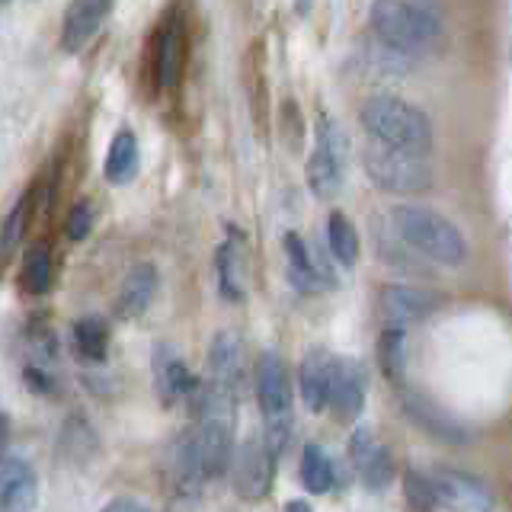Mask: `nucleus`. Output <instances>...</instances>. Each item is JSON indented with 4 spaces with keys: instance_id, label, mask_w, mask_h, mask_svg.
<instances>
[{
    "instance_id": "obj_1",
    "label": "nucleus",
    "mask_w": 512,
    "mask_h": 512,
    "mask_svg": "<svg viewBox=\"0 0 512 512\" xmlns=\"http://www.w3.org/2000/svg\"><path fill=\"white\" fill-rule=\"evenodd\" d=\"M391 224L397 237L416 253H423L426 260L439 266H461L468 260V244L464 234L455 228L445 215L432 212L426 205H400L394 208Z\"/></svg>"
},
{
    "instance_id": "obj_2",
    "label": "nucleus",
    "mask_w": 512,
    "mask_h": 512,
    "mask_svg": "<svg viewBox=\"0 0 512 512\" xmlns=\"http://www.w3.org/2000/svg\"><path fill=\"white\" fill-rule=\"evenodd\" d=\"M359 119L368 138H378L384 144H394V148H404L413 154L432 151V122L426 119L423 109L400 100V96L391 93L372 96V100H365Z\"/></svg>"
},
{
    "instance_id": "obj_3",
    "label": "nucleus",
    "mask_w": 512,
    "mask_h": 512,
    "mask_svg": "<svg viewBox=\"0 0 512 512\" xmlns=\"http://www.w3.org/2000/svg\"><path fill=\"white\" fill-rule=\"evenodd\" d=\"M256 400L263 410V442L269 455L279 461V455L292 439V384H288V368L279 352H260L256 359Z\"/></svg>"
},
{
    "instance_id": "obj_4",
    "label": "nucleus",
    "mask_w": 512,
    "mask_h": 512,
    "mask_svg": "<svg viewBox=\"0 0 512 512\" xmlns=\"http://www.w3.org/2000/svg\"><path fill=\"white\" fill-rule=\"evenodd\" d=\"M362 164L368 180L384 192L407 196V192H426L432 186V170L426 164V154L394 148V144H384L378 138H368L362 151Z\"/></svg>"
},
{
    "instance_id": "obj_5",
    "label": "nucleus",
    "mask_w": 512,
    "mask_h": 512,
    "mask_svg": "<svg viewBox=\"0 0 512 512\" xmlns=\"http://www.w3.org/2000/svg\"><path fill=\"white\" fill-rule=\"evenodd\" d=\"M368 20H372L378 39L397 52H420L439 39L436 16L416 4H407V0H375Z\"/></svg>"
},
{
    "instance_id": "obj_6",
    "label": "nucleus",
    "mask_w": 512,
    "mask_h": 512,
    "mask_svg": "<svg viewBox=\"0 0 512 512\" xmlns=\"http://www.w3.org/2000/svg\"><path fill=\"white\" fill-rule=\"evenodd\" d=\"M346 164H349V138L343 132V125L333 122L330 116H320L317 148L308 157V167H304L308 189L320 202H333L343 192Z\"/></svg>"
},
{
    "instance_id": "obj_7",
    "label": "nucleus",
    "mask_w": 512,
    "mask_h": 512,
    "mask_svg": "<svg viewBox=\"0 0 512 512\" xmlns=\"http://www.w3.org/2000/svg\"><path fill=\"white\" fill-rule=\"evenodd\" d=\"M228 471H231L237 496H244V500L253 503V500H263L269 493L272 474H276V458L269 455L263 436H250L231 452Z\"/></svg>"
},
{
    "instance_id": "obj_8",
    "label": "nucleus",
    "mask_w": 512,
    "mask_h": 512,
    "mask_svg": "<svg viewBox=\"0 0 512 512\" xmlns=\"http://www.w3.org/2000/svg\"><path fill=\"white\" fill-rule=\"evenodd\" d=\"M429 477L432 496H436V509H490L493 506V487L468 471L436 464V468H423Z\"/></svg>"
},
{
    "instance_id": "obj_9",
    "label": "nucleus",
    "mask_w": 512,
    "mask_h": 512,
    "mask_svg": "<svg viewBox=\"0 0 512 512\" xmlns=\"http://www.w3.org/2000/svg\"><path fill=\"white\" fill-rule=\"evenodd\" d=\"M368 397V372L359 359L349 356H333V372H330V391H327V407L340 423L359 420L365 410Z\"/></svg>"
},
{
    "instance_id": "obj_10",
    "label": "nucleus",
    "mask_w": 512,
    "mask_h": 512,
    "mask_svg": "<svg viewBox=\"0 0 512 512\" xmlns=\"http://www.w3.org/2000/svg\"><path fill=\"white\" fill-rule=\"evenodd\" d=\"M247 378V346L237 330H221L208 346V384H215L224 394L240 397Z\"/></svg>"
},
{
    "instance_id": "obj_11",
    "label": "nucleus",
    "mask_w": 512,
    "mask_h": 512,
    "mask_svg": "<svg viewBox=\"0 0 512 512\" xmlns=\"http://www.w3.org/2000/svg\"><path fill=\"white\" fill-rule=\"evenodd\" d=\"M349 461L356 468L359 480L372 490L381 493L394 480V458L391 452L378 442L372 426H359L349 439Z\"/></svg>"
},
{
    "instance_id": "obj_12",
    "label": "nucleus",
    "mask_w": 512,
    "mask_h": 512,
    "mask_svg": "<svg viewBox=\"0 0 512 512\" xmlns=\"http://www.w3.org/2000/svg\"><path fill=\"white\" fill-rule=\"evenodd\" d=\"M381 304V317L388 327H410L426 320L436 311L439 298L426 292V288H413V285H388L378 298Z\"/></svg>"
},
{
    "instance_id": "obj_13",
    "label": "nucleus",
    "mask_w": 512,
    "mask_h": 512,
    "mask_svg": "<svg viewBox=\"0 0 512 512\" xmlns=\"http://www.w3.org/2000/svg\"><path fill=\"white\" fill-rule=\"evenodd\" d=\"M109 13V0H71L61 20V48L68 55L84 52L100 32L103 20Z\"/></svg>"
},
{
    "instance_id": "obj_14",
    "label": "nucleus",
    "mask_w": 512,
    "mask_h": 512,
    "mask_svg": "<svg viewBox=\"0 0 512 512\" xmlns=\"http://www.w3.org/2000/svg\"><path fill=\"white\" fill-rule=\"evenodd\" d=\"M330 372H333V352L324 346H314L304 352L301 359V400L311 413H324L327 410V391H330Z\"/></svg>"
},
{
    "instance_id": "obj_15",
    "label": "nucleus",
    "mask_w": 512,
    "mask_h": 512,
    "mask_svg": "<svg viewBox=\"0 0 512 512\" xmlns=\"http://www.w3.org/2000/svg\"><path fill=\"white\" fill-rule=\"evenodd\" d=\"M218 288L228 301H244L247 295V244L244 234L231 231L228 240L218 247Z\"/></svg>"
},
{
    "instance_id": "obj_16",
    "label": "nucleus",
    "mask_w": 512,
    "mask_h": 512,
    "mask_svg": "<svg viewBox=\"0 0 512 512\" xmlns=\"http://www.w3.org/2000/svg\"><path fill=\"white\" fill-rule=\"evenodd\" d=\"M39 477L36 468L23 458L0 461V509H29L36 506Z\"/></svg>"
},
{
    "instance_id": "obj_17",
    "label": "nucleus",
    "mask_w": 512,
    "mask_h": 512,
    "mask_svg": "<svg viewBox=\"0 0 512 512\" xmlns=\"http://www.w3.org/2000/svg\"><path fill=\"white\" fill-rule=\"evenodd\" d=\"M282 244L288 256V276H292V285L298 292L317 295V292H324V288H330V276L324 272V266H320V260H314V253L295 231H288Z\"/></svg>"
},
{
    "instance_id": "obj_18",
    "label": "nucleus",
    "mask_w": 512,
    "mask_h": 512,
    "mask_svg": "<svg viewBox=\"0 0 512 512\" xmlns=\"http://www.w3.org/2000/svg\"><path fill=\"white\" fill-rule=\"evenodd\" d=\"M157 292V269L151 263H138L128 269V276L122 279L119 298H116V317L119 320H135L151 308Z\"/></svg>"
},
{
    "instance_id": "obj_19",
    "label": "nucleus",
    "mask_w": 512,
    "mask_h": 512,
    "mask_svg": "<svg viewBox=\"0 0 512 512\" xmlns=\"http://www.w3.org/2000/svg\"><path fill=\"white\" fill-rule=\"evenodd\" d=\"M154 381H157V391L164 394L167 404L189 397L199 384L196 375L189 372V365L176 356L170 346H157V352H154Z\"/></svg>"
},
{
    "instance_id": "obj_20",
    "label": "nucleus",
    "mask_w": 512,
    "mask_h": 512,
    "mask_svg": "<svg viewBox=\"0 0 512 512\" xmlns=\"http://www.w3.org/2000/svg\"><path fill=\"white\" fill-rule=\"evenodd\" d=\"M170 474H173V484L180 493H192L199 496L205 487V471H202V461L196 452V442H192V432L186 429L180 439L173 442V452H170Z\"/></svg>"
},
{
    "instance_id": "obj_21",
    "label": "nucleus",
    "mask_w": 512,
    "mask_h": 512,
    "mask_svg": "<svg viewBox=\"0 0 512 512\" xmlns=\"http://www.w3.org/2000/svg\"><path fill=\"white\" fill-rule=\"evenodd\" d=\"M138 164H141V148H138V138L135 132H119L112 138L109 151H106V164H103V173L112 186H125L132 183L138 176Z\"/></svg>"
},
{
    "instance_id": "obj_22",
    "label": "nucleus",
    "mask_w": 512,
    "mask_h": 512,
    "mask_svg": "<svg viewBox=\"0 0 512 512\" xmlns=\"http://www.w3.org/2000/svg\"><path fill=\"white\" fill-rule=\"evenodd\" d=\"M301 484L308 493L314 496H324L333 490L336 484V468H333V458L324 452L320 445H304L301 452Z\"/></svg>"
},
{
    "instance_id": "obj_23",
    "label": "nucleus",
    "mask_w": 512,
    "mask_h": 512,
    "mask_svg": "<svg viewBox=\"0 0 512 512\" xmlns=\"http://www.w3.org/2000/svg\"><path fill=\"white\" fill-rule=\"evenodd\" d=\"M327 244H330V256L343 269H352L359 260V234L352 228V221L343 212H330L327 218Z\"/></svg>"
},
{
    "instance_id": "obj_24",
    "label": "nucleus",
    "mask_w": 512,
    "mask_h": 512,
    "mask_svg": "<svg viewBox=\"0 0 512 512\" xmlns=\"http://www.w3.org/2000/svg\"><path fill=\"white\" fill-rule=\"evenodd\" d=\"M407 416L410 420H416L420 426H426L432 436H439V439H445V442H468L464 436H468V432H464L452 416H445V413H439L432 404H426V400H420V397H410L407 400Z\"/></svg>"
},
{
    "instance_id": "obj_25",
    "label": "nucleus",
    "mask_w": 512,
    "mask_h": 512,
    "mask_svg": "<svg viewBox=\"0 0 512 512\" xmlns=\"http://www.w3.org/2000/svg\"><path fill=\"white\" fill-rule=\"evenodd\" d=\"M378 362L394 384H404L407 375V333L404 327H384L378 343Z\"/></svg>"
},
{
    "instance_id": "obj_26",
    "label": "nucleus",
    "mask_w": 512,
    "mask_h": 512,
    "mask_svg": "<svg viewBox=\"0 0 512 512\" xmlns=\"http://www.w3.org/2000/svg\"><path fill=\"white\" fill-rule=\"evenodd\" d=\"M74 349L84 362H103L109 352V330L100 317H84L74 324Z\"/></svg>"
},
{
    "instance_id": "obj_27",
    "label": "nucleus",
    "mask_w": 512,
    "mask_h": 512,
    "mask_svg": "<svg viewBox=\"0 0 512 512\" xmlns=\"http://www.w3.org/2000/svg\"><path fill=\"white\" fill-rule=\"evenodd\" d=\"M61 455L68 458L71 464H87L100 442H96V432L84 423V420H68L61 429V439H58Z\"/></svg>"
},
{
    "instance_id": "obj_28",
    "label": "nucleus",
    "mask_w": 512,
    "mask_h": 512,
    "mask_svg": "<svg viewBox=\"0 0 512 512\" xmlns=\"http://www.w3.org/2000/svg\"><path fill=\"white\" fill-rule=\"evenodd\" d=\"M160 84L164 87H176V80L183 74V32L180 23H170L164 29V39H160Z\"/></svg>"
},
{
    "instance_id": "obj_29",
    "label": "nucleus",
    "mask_w": 512,
    "mask_h": 512,
    "mask_svg": "<svg viewBox=\"0 0 512 512\" xmlns=\"http://www.w3.org/2000/svg\"><path fill=\"white\" fill-rule=\"evenodd\" d=\"M20 285L29 295H45L48 288H52V250H48L45 244L29 250L26 263H23Z\"/></svg>"
},
{
    "instance_id": "obj_30",
    "label": "nucleus",
    "mask_w": 512,
    "mask_h": 512,
    "mask_svg": "<svg viewBox=\"0 0 512 512\" xmlns=\"http://www.w3.org/2000/svg\"><path fill=\"white\" fill-rule=\"evenodd\" d=\"M26 205H29V192H23L20 202L13 205L10 218L4 221V231H0V253H10L16 244H20V237L26 231Z\"/></svg>"
},
{
    "instance_id": "obj_31",
    "label": "nucleus",
    "mask_w": 512,
    "mask_h": 512,
    "mask_svg": "<svg viewBox=\"0 0 512 512\" xmlns=\"http://www.w3.org/2000/svg\"><path fill=\"white\" fill-rule=\"evenodd\" d=\"M93 221H96V215H93V202H90V199H80V202L71 208L68 221H64V234H68L71 240H87L90 231H93Z\"/></svg>"
},
{
    "instance_id": "obj_32",
    "label": "nucleus",
    "mask_w": 512,
    "mask_h": 512,
    "mask_svg": "<svg viewBox=\"0 0 512 512\" xmlns=\"http://www.w3.org/2000/svg\"><path fill=\"white\" fill-rule=\"evenodd\" d=\"M23 378L29 384V391H36V394H52V378H48L39 365H26L23 368Z\"/></svg>"
},
{
    "instance_id": "obj_33",
    "label": "nucleus",
    "mask_w": 512,
    "mask_h": 512,
    "mask_svg": "<svg viewBox=\"0 0 512 512\" xmlns=\"http://www.w3.org/2000/svg\"><path fill=\"white\" fill-rule=\"evenodd\" d=\"M106 509H109V512H122V509H125V512H135V509L141 512V509H148V503H141V500H132V496H122V500H112V503H109Z\"/></svg>"
},
{
    "instance_id": "obj_34",
    "label": "nucleus",
    "mask_w": 512,
    "mask_h": 512,
    "mask_svg": "<svg viewBox=\"0 0 512 512\" xmlns=\"http://www.w3.org/2000/svg\"><path fill=\"white\" fill-rule=\"evenodd\" d=\"M7 442H10V420L7 413H0V461L7 458Z\"/></svg>"
},
{
    "instance_id": "obj_35",
    "label": "nucleus",
    "mask_w": 512,
    "mask_h": 512,
    "mask_svg": "<svg viewBox=\"0 0 512 512\" xmlns=\"http://www.w3.org/2000/svg\"><path fill=\"white\" fill-rule=\"evenodd\" d=\"M288 509H311V503H304V500H292V503H288Z\"/></svg>"
},
{
    "instance_id": "obj_36",
    "label": "nucleus",
    "mask_w": 512,
    "mask_h": 512,
    "mask_svg": "<svg viewBox=\"0 0 512 512\" xmlns=\"http://www.w3.org/2000/svg\"><path fill=\"white\" fill-rule=\"evenodd\" d=\"M0 4H10V0H0Z\"/></svg>"
}]
</instances>
